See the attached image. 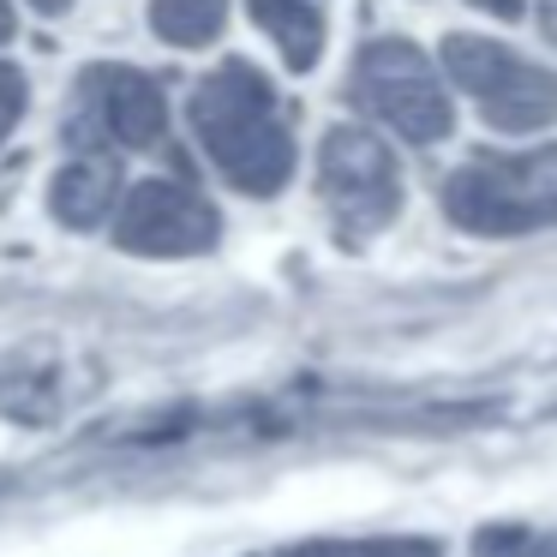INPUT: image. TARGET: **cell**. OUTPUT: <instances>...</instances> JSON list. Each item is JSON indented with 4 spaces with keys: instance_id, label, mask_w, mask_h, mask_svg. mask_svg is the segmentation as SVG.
Segmentation results:
<instances>
[{
    "instance_id": "1",
    "label": "cell",
    "mask_w": 557,
    "mask_h": 557,
    "mask_svg": "<svg viewBox=\"0 0 557 557\" xmlns=\"http://www.w3.org/2000/svg\"><path fill=\"white\" fill-rule=\"evenodd\" d=\"M193 133L216 174L246 198H276L294 181V133L270 78L246 61H222L193 90Z\"/></svg>"
},
{
    "instance_id": "2",
    "label": "cell",
    "mask_w": 557,
    "mask_h": 557,
    "mask_svg": "<svg viewBox=\"0 0 557 557\" xmlns=\"http://www.w3.org/2000/svg\"><path fill=\"white\" fill-rule=\"evenodd\" d=\"M444 210L456 228L504 240V234H533L557 222V145L528 150V157H468L444 181Z\"/></svg>"
},
{
    "instance_id": "3",
    "label": "cell",
    "mask_w": 557,
    "mask_h": 557,
    "mask_svg": "<svg viewBox=\"0 0 557 557\" xmlns=\"http://www.w3.org/2000/svg\"><path fill=\"white\" fill-rule=\"evenodd\" d=\"M444 73L497 133H540L557 121V73L521 61L492 37H468V30L444 37Z\"/></svg>"
},
{
    "instance_id": "4",
    "label": "cell",
    "mask_w": 557,
    "mask_h": 557,
    "mask_svg": "<svg viewBox=\"0 0 557 557\" xmlns=\"http://www.w3.org/2000/svg\"><path fill=\"white\" fill-rule=\"evenodd\" d=\"M354 102L366 114H377L389 133H401L408 145H444L449 126H456L444 78L408 37L366 42L360 61H354Z\"/></svg>"
},
{
    "instance_id": "5",
    "label": "cell",
    "mask_w": 557,
    "mask_h": 557,
    "mask_svg": "<svg viewBox=\"0 0 557 557\" xmlns=\"http://www.w3.org/2000/svg\"><path fill=\"white\" fill-rule=\"evenodd\" d=\"M318 193H324L342 240H372L401 210V162L377 133L336 126L318 145Z\"/></svg>"
},
{
    "instance_id": "6",
    "label": "cell",
    "mask_w": 557,
    "mask_h": 557,
    "mask_svg": "<svg viewBox=\"0 0 557 557\" xmlns=\"http://www.w3.org/2000/svg\"><path fill=\"white\" fill-rule=\"evenodd\" d=\"M216 234H222L216 210L181 181H145L114 205V246H126V252L186 258V252H210Z\"/></svg>"
},
{
    "instance_id": "7",
    "label": "cell",
    "mask_w": 557,
    "mask_h": 557,
    "mask_svg": "<svg viewBox=\"0 0 557 557\" xmlns=\"http://www.w3.org/2000/svg\"><path fill=\"white\" fill-rule=\"evenodd\" d=\"M78 97H85L90 126L126 150H150L169 133V97L157 78L133 73V66H90Z\"/></svg>"
},
{
    "instance_id": "8",
    "label": "cell",
    "mask_w": 557,
    "mask_h": 557,
    "mask_svg": "<svg viewBox=\"0 0 557 557\" xmlns=\"http://www.w3.org/2000/svg\"><path fill=\"white\" fill-rule=\"evenodd\" d=\"M114 205H121V162L114 157H78L49 186V210L66 228H97Z\"/></svg>"
},
{
    "instance_id": "9",
    "label": "cell",
    "mask_w": 557,
    "mask_h": 557,
    "mask_svg": "<svg viewBox=\"0 0 557 557\" xmlns=\"http://www.w3.org/2000/svg\"><path fill=\"white\" fill-rule=\"evenodd\" d=\"M252 18L282 49V61L294 73H312L318 66V54H324V13H318L312 0H252Z\"/></svg>"
},
{
    "instance_id": "10",
    "label": "cell",
    "mask_w": 557,
    "mask_h": 557,
    "mask_svg": "<svg viewBox=\"0 0 557 557\" xmlns=\"http://www.w3.org/2000/svg\"><path fill=\"white\" fill-rule=\"evenodd\" d=\"M228 25V0H150V30L169 49H205Z\"/></svg>"
},
{
    "instance_id": "11",
    "label": "cell",
    "mask_w": 557,
    "mask_h": 557,
    "mask_svg": "<svg viewBox=\"0 0 557 557\" xmlns=\"http://www.w3.org/2000/svg\"><path fill=\"white\" fill-rule=\"evenodd\" d=\"M288 557H437L432 540H318Z\"/></svg>"
},
{
    "instance_id": "12",
    "label": "cell",
    "mask_w": 557,
    "mask_h": 557,
    "mask_svg": "<svg viewBox=\"0 0 557 557\" xmlns=\"http://www.w3.org/2000/svg\"><path fill=\"white\" fill-rule=\"evenodd\" d=\"M473 557H557V540L533 528H485L473 540Z\"/></svg>"
},
{
    "instance_id": "13",
    "label": "cell",
    "mask_w": 557,
    "mask_h": 557,
    "mask_svg": "<svg viewBox=\"0 0 557 557\" xmlns=\"http://www.w3.org/2000/svg\"><path fill=\"white\" fill-rule=\"evenodd\" d=\"M18 114H25V78L0 61V145H7V133L18 126Z\"/></svg>"
},
{
    "instance_id": "14",
    "label": "cell",
    "mask_w": 557,
    "mask_h": 557,
    "mask_svg": "<svg viewBox=\"0 0 557 557\" xmlns=\"http://www.w3.org/2000/svg\"><path fill=\"white\" fill-rule=\"evenodd\" d=\"M468 7H480V13H497V18H521V7H528V0H468Z\"/></svg>"
},
{
    "instance_id": "15",
    "label": "cell",
    "mask_w": 557,
    "mask_h": 557,
    "mask_svg": "<svg viewBox=\"0 0 557 557\" xmlns=\"http://www.w3.org/2000/svg\"><path fill=\"white\" fill-rule=\"evenodd\" d=\"M540 25H545V37L557 42V0H540Z\"/></svg>"
},
{
    "instance_id": "16",
    "label": "cell",
    "mask_w": 557,
    "mask_h": 557,
    "mask_svg": "<svg viewBox=\"0 0 557 557\" xmlns=\"http://www.w3.org/2000/svg\"><path fill=\"white\" fill-rule=\"evenodd\" d=\"M13 30H18V25H13V7H7V0H0V42L13 37Z\"/></svg>"
},
{
    "instance_id": "17",
    "label": "cell",
    "mask_w": 557,
    "mask_h": 557,
    "mask_svg": "<svg viewBox=\"0 0 557 557\" xmlns=\"http://www.w3.org/2000/svg\"><path fill=\"white\" fill-rule=\"evenodd\" d=\"M30 7H37V13H66L73 0H30Z\"/></svg>"
}]
</instances>
